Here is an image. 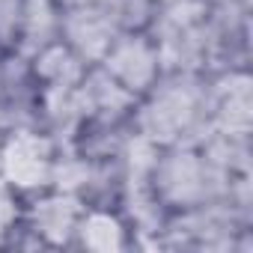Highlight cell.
I'll use <instances>...</instances> for the list:
<instances>
[{"label":"cell","instance_id":"cell-1","mask_svg":"<svg viewBox=\"0 0 253 253\" xmlns=\"http://www.w3.org/2000/svg\"><path fill=\"white\" fill-rule=\"evenodd\" d=\"M9 152L18 155V161H15V158H6L12 179H18L21 185H36V182L42 179V170H45V155L39 152V143L24 137V140L12 143Z\"/></svg>","mask_w":253,"mask_h":253}]
</instances>
